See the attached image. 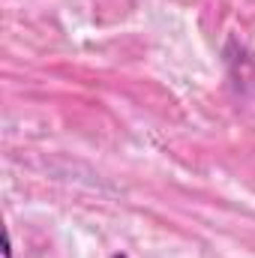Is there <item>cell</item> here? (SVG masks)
I'll return each mask as SVG.
<instances>
[{
    "instance_id": "1",
    "label": "cell",
    "mask_w": 255,
    "mask_h": 258,
    "mask_svg": "<svg viewBox=\"0 0 255 258\" xmlns=\"http://www.w3.org/2000/svg\"><path fill=\"white\" fill-rule=\"evenodd\" d=\"M3 258H12V237H9V231L3 234Z\"/></svg>"
},
{
    "instance_id": "2",
    "label": "cell",
    "mask_w": 255,
    "mask_h": 258,
    "mask_svg": "<svg viewBox=\"0 0 255 258\" xmlns=\"http://www.w3.org/2000/svg\"><path fill=\"white\" fill-rule=\"evenodd\" d=\"M114 258H126V255H114Z\"/></svg>"
}]
</instances>
